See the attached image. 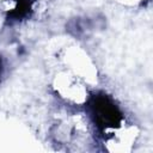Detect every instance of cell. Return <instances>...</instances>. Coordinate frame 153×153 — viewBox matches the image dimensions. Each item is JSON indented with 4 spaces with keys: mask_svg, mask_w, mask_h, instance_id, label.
Masks as SVG:
<instances>
[{
    "mask_svg": "<svg viewBox=\"0 0 153 153\" xmlns=\"http://www.w3.org/2000/svg\"><path fill=\"white\" fill-rule=\"evenodd\" d=\"M2 73H4V63H2V59H1V56H0V80H1Z\"/></svg>",
    "mask_w": 153,
    "mask_h": 153,
    "instance_id": "2",
    "label": "cell"
},
{
    "mask_svg": "<svg viewBox=\"0 0 153 153\" xmlns=\"http://www.w3.org/2000/svg\"><path fill=\"white\" fill-rule=\"evenodd\" d=\"M88 115L94 127L100 131L118 128L123 121V114L115 100L104 92L92 94L87 100Z\"/></svg>",
    "mask_w": 153,
    "mask_h": 153,
    "instance_id": "1",
    "label": "cell"
}]
</instances>
